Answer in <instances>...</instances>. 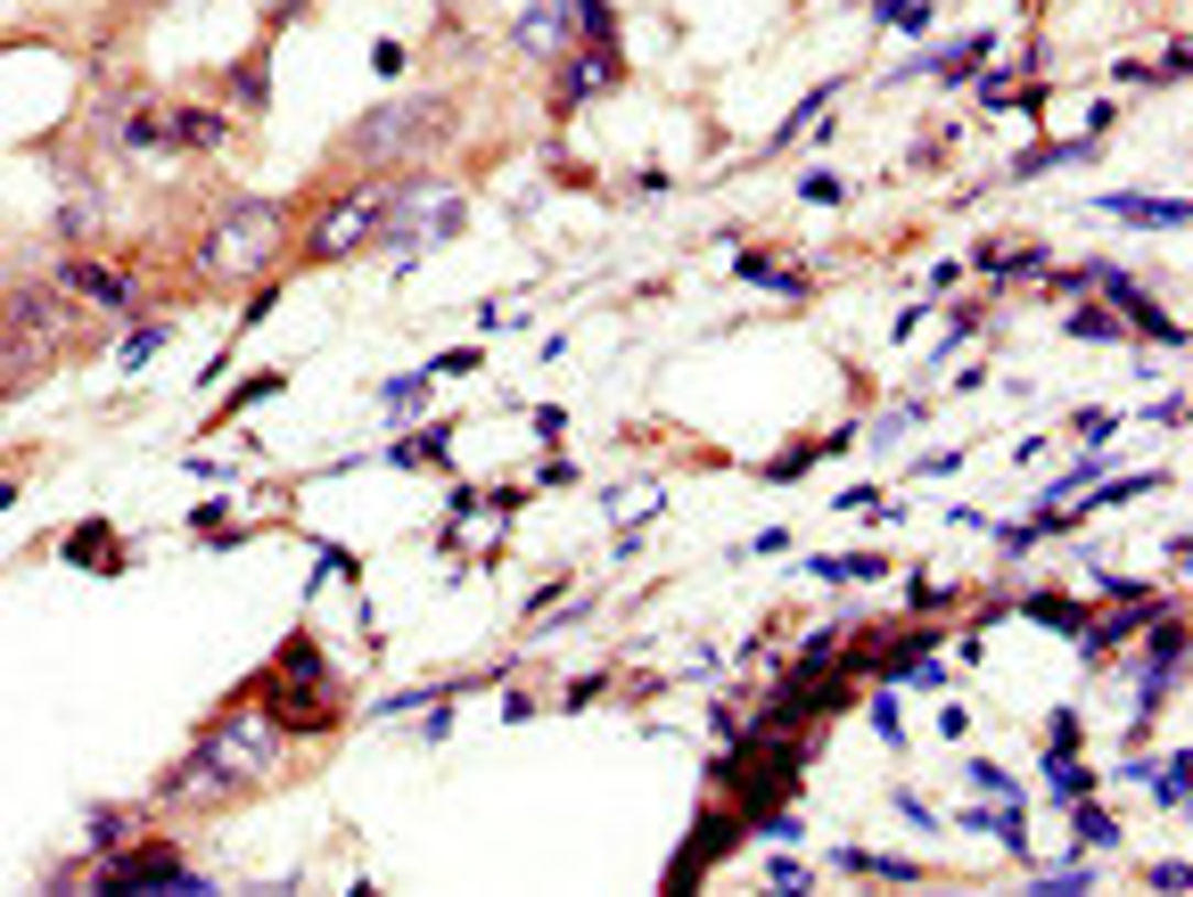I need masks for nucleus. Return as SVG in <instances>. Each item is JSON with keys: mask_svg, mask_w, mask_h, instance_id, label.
<instances>
[{"mask_svg": "<svg viewBox=\"0 0 1193 897\" xmlns=\"http://www.w3.org/2000/svg\"><path fill=\"white\" fill-rule=\"evenodd\" d=\"M272 757H281V716L239 709V716H222L215 733L198 741V757H189V766L165 783V799H231V790L264 783Z\"/></svg>", "mask_w": 1193, "mask_h": 897, "instance_id": "obj_1", "label": "nucleus"}, {"mask_svg": "<svg viewBox=\"0 0 1193 897\" xmlns=\"http://www.w3.org/2000/svg\"><path fill=\"white\" fill-rule=\"evenodd\" d=\"M453 141V99L445 91H412V99H387L354 124V165H412V157H437Z\"/></svg>", "mask_w": 1193, "mask_h": 897, "instance_id": "obj_2", "label": "nucleus"}, {"mask_svg": "<svg viewBox=\"0 0 1193 897\" xmlns=\"http://www.w3.org/2000/svg\"><path fill=\"white\" fill-rule=\"evenodd\" d=\"M281 222H288L281 198H231L198 239V272L206 281H255L272 264V248H281Z\"/></svg>", "mask_w": 1193, "mask_h": 897, "instance_id": "obj_3", "label": "nucleus"}, {"mask_svg": "<svg viewBox=\"0 0 1193 897\" xmlns=\"http://www.w3.org/2000/svg\"><path fill=\"white\" fill-rule=\"evenodd\" d=\"M461 189H395L387 215H379V248L395 255V264H420L428 248H445V239L461 231Z\"/></svg>", "mask_w": 1193, "mask_h": 897, "instance_id": "obj_4", "label": "nucleus"}, {"mask_svg": "<svg viewBox=\"0 0 1193 897\" xmlns=\"http://www.w3.org/2000/svg\"><path fill=\"white\" fill-rule=\"evenodd\" d=\"M387 198H395V189H379V182H371V189H354V198H338L330 215H321V231H314V255H321V264H338V255H354L362 239H379V215H387Z\"/></svg>", "mask_w": 1193, "mask_h": 897, "instance_id": "obj_5", "label": "nucleus"}, {"mask_svg": "<svg viewBox=\"0 0 1193 897\" xmlns=\"http://www.w3.org/2000/svg\"><path fill=\"white\" fill-rule=\"evenodd\" d=\"M733 766H741V807H749V816L782 807V790L799 783V750H757V741H741Z\"/></svg>", "mask_w": 1193, "mask_h": 897, "instance_id": "obj_6", "label": "nucleus"}, {"mask_svg": "<svg viewBox=\"0 0 1193 897\" xmlns=\"http://www.w3.org/2000/svg\"><path fill=\"white\" fill-rule=\"evenodd\" d=\"M1086 281H1095L1103 297H1112V314H1119V321H1136V330H1145L1152 347H1185V330H1178V321H1169L1161 305L1145 297V288H1136V272H1119V264H1095Z\"/></svg>", "mask_w": 1193, "mask_h": 897, "instance_id": "obj_7", "label": "nucleus"}, {"mask_svg": "<svg viewBox=\"0 0 1193 897\" xmlns=\"http://www.w3.org/2000/svg\"><path fill=\"white\" fill-rule=\"evenodd\" d=\"M1178 667H1185V634H1178V617H1161V634H1152V643H1145V659H1136V724H1145V716L1169 700Z\"/></svg>", "mask_w": 1193, "mask_h": 897, "instance_id": "obj_8", "label": "nucleus"}, {"mask_svg": "<svg viewBox=\"0 0 1193 897\" xmlns=\"http://www.w3.org/2000/svg\"><path fill=\"white\" fill-rule=\"evenodd\" d=\"M0 330L33 338V347H58L75 321H66V305L50 297V288H9V297H0Z\"/></svg>", "mask_w": 1193, "mask_h": 897, "instance_id": "obj_9", "label": "nucleus"}, {"mask_svg": "<svg viewBox=\"0 0 1193 897\" xmlns=\"http://www.w3.org/2000/svg\"><path fill=\"white\" fill-rule=\"evenodd\" d=\"M99 889H206L189 865H173V849H124V865L99 873Z\"/></svg>", "mask_w": 1193, "mask_h": 897, "instance_id": "obj_10", "label": "nucleus"}, {"mask_svg": "<svg viewBox=\"0 0 1193 897\" xmlns=\"http://www.w3.org/2000/svg\"><path fill=\"white\" fill-rule=\"evenodd\" d=\"M511 33H518V50L551 58V50H568V33H577V9H568V0H527Z\"/></svg>", "mask_w": 1193, "mask_h": 897, "instance_id": "obj_11", "label": "nucleus"}, {"mask_svg": "<svg viewBox=\"0 0 1193 897\" xmlns=\"http://www.w3.org/2000/svg\"><path fill=\"white\" fill-rule=\"evenodd\" d=\"M1103 215H1119V222H1145V231H1185L1193 222V206L1185 198H1152V189H1112V198H1095Z\"/></svg>", "mask_w": 1193, "mask_h": 897, "instance_id": "obj_12", "label": "nucleus"}, {"mask_svg": "<svg viewBox=\"0 0 1193 897\" xmlns=\"http://www.w3.org/2000/svg\"><path fill=\"white\" fill-rule=\"evenodd\" d=\"M610 83H617V58H610V50H584V58H568V75H560V99L577 108V99L610 91Z\"/></svg>", "mask_w": 1193, "mask_h": 897, "instance_id": "obj_13", "label": "nucleus"}, {"mask_svg": "<svg viewBox=\"0 0 1193 897\" xmlns=\"http://www.w3.org/2000/svg\"><path fill=\"white\" fill-rule=\"evenodd\" d=\"M58 288H66V297L83 288V297H99V305H124L132 297L124 272H99V264H83V255H75V264H58Z\"/></svg>", "mask_w": 1193, "mask_h": 897, "instance_id": "obj_14", "label": "nucleus"}, {"mask_svg": "<svg viewBox=\"0 0 1193 897\" xmlns=\"http://www.w3.org/2000/svg\"><path fill=\"white\" fill-rule=\"evenodd\" d=\"M50 362V347H33V338H17V330H0V395L9 387H25L33 371Z\"/></svg>", "mask_w": 1193, "mask_h": 897, "instance_id": "obj_15", "label": "nucleus"}, {"mask_svg": "<svg viewBox=\"0 0 1193 897\" xmlns=\"http://www.w3.org/2000/svg\"><path fill=\"white\" fill-rule=\"evenodd\" d=\"M832 865H840V873H880V882H922V865H913V856H873V849H840Z\"/></svg>", "mask_w": 1193, "mask_h": 897, "instance_id": "obj_16", "label": "nucleus"}, {"mask_svg": "<svg viewBox=\"0 0 1193 897\" xmlns=\"http://www.w3.org/2000/svg\"><path fill=\"white\" fill-rule=\"evenodd\" d=\"M165 141H182V149H222V116H215V108H182Z\"/></svg>", "mask_w": 1193, "mask_h": 897, "instance_id": "obj_17", "label": "nucleus"}, {"mask_svg": "<svg viewBox=\"0 0 1193 897\" xmlns=\"http://www.w3.org/2000/svg\"><path fill=\"white\" fill-rule=\"evenodd\" d=\"M1021 610L1037 617V626H1062V634H1086V610H1079V601H1070V593H1029Z\"/></svg>", "mask_w": 1193, "mask_h": 897, "instance_id": "obj_18", "label": "nucleus"}, {"mask_svg": "<svg viewBox=\"0 0 1193 897\" xmlns=\"http://www.w3.org/2000/svg\"><path fill=\"white\" fill-rule=\"evenodd\" d=\"M988 50H996V33H972V42H955V50H930V66H939L946 83H963L979 58H988Z\"/></svg>", "mask_w": 1193, "mask_h": 897, "instance_id": "obj_19", "label": "nucleus"}, {"mask_svg": "<svg viewBox=\"0 0 1193 897\" xmlns=\"http://www.w3.org/2000/svg\"><path fill=\"white\" fill-rule=\"evenodd\" d=\"M1037 264H1046L1037 248H979V272H988V281H1029Z\"/></svg>", "mask_w": 1193, "mask_h": 897, "instance_id": "obj_20", "label": "nucleus"}, {"mask_svg": "<svg viewBox=\"0 0 1193 897\" xmlns=\"http://www.w3.org/2000/svg\"><path fill=\"white\" fill-rule=\"evenodd\" d=\"M379 404H387V420H420L428 379H387V387H379Z\"/></svg>", "mask_w": 1193, "mask_h": 897, "instance_id": "obj_21", "label": "nucleus"}, {"mask_svg": "<svg viewBox=\"0 0 1193 897\" xmlns=\"http://www.w3.org/2000/svg\"><path fill=\"white\" fill-rule=\"evenodd\" d=\"M1062 330H1070V338H1128V321H1119L1112 305H1079V314H1070Z\"/></svg>", "mask_w": 1193, "mask_h": 897, "instance_id": "obj_22", "label": "nucleus"}, {"mask_svg": "<svg viewBox=\"0 0 1193 897\" xmlns=\"http://www.w3.org/2000/svg\"><path fill=\"white\" fill-rule=\"evenodd\" d=\"M1046 783H1053V799H1062V807H1070V799H1086V790H1095V783H1086V766H1070L1062 750H1046Z\"/></svg>", "mask_w": 1193, "mask_h": 897, "instance_id": "obj_23", "label": "nucleus"}, {"mask_svg": "<svg viewBox=\"0 0 1193 897\" xmlns=\"http://www.w3.org/2000/svg\"><path fill=\"white\" fill-rule=\"evenodd\" d=\"M733 272H741V281H757V288H774V297H799V288H807V281H799V272H774V264H766V255H741V264H733Z\"/></svg>", "mask_w": 1193, "mask_h": 897, "instance_id": "obj_24", "label": "nucleus"}, {"mask_svg": "<svg viewBox=\"0 0 1193 897\" xmlns=\"http://www.w3.org/2000/svg\"><path fill=\"white\" fill-rule=\"evenodd\" d=\"M1185 783H1193V766H1185V757H1169V766L1152 774V799H1161V807H1185Z\"/></svg>", "mask_w": 1193, "mask_h": 897, "instance_id": "obj_25", "label": "nucleus"}, {"mask_svg": "<svg viewBox=\"0 0 1193 897\" xmlns=\"http://www.w3.org/2000/svg\"><path fill=\"white\" fill-rule=\"evenodd\" d=\"M823 108H832V91H807V99H799V108H790V124H782V132H774V141H799V132H807V124H823Z\"/></svg>", "mask_w": 1193, "mask_h": 897, "instance_id": "obj_26", "label": "nucleus"}, {"mask_svg": "<svg viewBox=\"0 0 1193 897\" xmlns=\"http://www.w3.org/2000/svg\"><path fill=\"white\" fill-rule=\"evenodd\" d=\"M91 222H99V206H91V189H75V198H66V206H58V231H66V239H83V231H91Z\"/></svg>", "mask_w": 1193, "mask_h": 897, "instance_id": "obj_27", "label": "nucleus"}, {"mask_svg": "<svg viewBox=\"0 0 1193 897\" xmlns=\"http://www.w3.org/2000/svg\"><path fill=\"white\" fill-rule=\"evenodd\" d=\"M972 790H988V799H1021V783H1013L1005 766H972Z\"/></svg>", "mask_w": 1193, "mask_h": 897, "instance_id": "obj_28", "label": "nucleus"}, {"mask_svg": "<svg viewBox=\"0 0 1193 897\" xmlns=\"http://www.w3.org/2000/svg\"><path fill=\"white\" fill-rule=\"evenodd\" d=\"M1070 807H1079V799H1070ZM1079 840H1086V849H1112V816H1095V807H1079Z\"/></svg>", "mask_w": 1193, "mask_h": 897, "instance_id": "obj_29", "label": "nucleus"}, {"mask_svg": "<svg viewBox=\"0 0 1193 897\" xmlns=\"http://www.w3.org/2000/svg\"><path fill=\"white\" fill-rule=\"evenodd\" d=\"M124 149H165V124H157V116H132V124H124Z\"/></svg>", "mask_w": 1193, "mask_h": 897, "instance_id": "obj_30", "label": "nucleus"}, {"mask_svg": "<svg viewBox=\"0 0 1193 897\" xmlns=\"http://www.w3.org/2000/svg\"><path fill=\"white\" fill-rule=\"evenodd\" d=\"M873 733H880V741H889V750H897V741H906V724H897V700H889V692H880V700H873Z\"/></svg>", "mask_w": 1193, "mask_h": 897, "instance_id": "obj_31", "label": "nucleus"}, {"mask_svg": "<svg viewBox=\"0 0 1193 897\" xmlns=\"http://www.w3.org/2000/svg\"><path fill=\"white\" fill-rule=\"evenodd\" d=\"M799 198H807V206H840V182H832V174H807Z\"/></svg>", "mask_w": 1193, "mask_h": 897, "instance_id": "obj_32", "label": "nucleus"}, {"mask_svg": "<svg viewBox=\"0 0 1193 897\" xmlns=\"http://www.w3.org/2000/svg\"><path fill=\"white\" fill-rule=\"evenodd\" d=\"M1037 889H1095V873L1070 865V873H1037Z\"/></svg>", "mask_w": 1193, "mask_h": 897, "instance_id": "obj_33", "label": "nucleus"}, {"mask_svg": "<svg viewBox=\"0 0 1193 897\" xmlns=\"http://www.w3.org/2000/svg\"><path fill=\"white\" fill-rule=\"evenodd\" d=\"M955 470H963V453H922L913 461V478H955Z\"/></svg>", "mask_w": 1193, "mask_h": 897, "instance_id": "obj_34", "label": "nucleus"}, {"mask_svg": "<svg viewBox=\"0 0 1193 897\" xmlns=\"http://www.w3.org/2000/svg\"><path fill=\"white\" fill-rule=\"evenodd\" d=\"M766 882H774V889H807V865H790V856H774V865H766Z\"/></svg>", "mask_w": 1193, "mask_h": 897, "instance_id": "obj_35", "label": "nucleus"}, {"mask_svg": "<svg viewBox=\"0 0 1193 897\" xmlns=\"http://www.w3.org/2000/svg\"><path fill=\"white\" fill-rule=\"evenodd\" d=\"M66 551H75V560H99V568H116V551H108V536H75V544H66Z\"/></svg>", "mask_w": 1193, "mask_h": 897, "instance_id": "obj_36", "label": "nucleus"}, {"mask_svg": "<svg viewBox=\"0 0 1193 897\" xmlns=\"http://www.w3.org/2000/svg\"><path fill=\"white\" fill-rule=\"evenodd\" d=\"M157 347H165V330H132V338H124V362H149Z\"/></svg>", "mask_w": 1193, "mask_h": 897, "instance_id": "obj_37", "label": "nucleus"}, {"mask_svg": "<svg viewBox=\"0 0 1193 897\" xmlns=\"http://www.w3.org/2000/svg\"><path fill=\"white\" fill-rule=\"evenodd\" d=\"M1046 750H1062V757H1070V750H1079V716H1070V709H1062V716H1053V741H1046Z\"/></svg>", "mask_w": 1193, "mask_h": 897, "instance_id": "obj_38", "label": "nucleus"}, {"mask_svg": "<svg viewBox=\"0 0 1193 897\" xmlns=\"http://www.w3.org/2000/svg\"><path fill=\"white\" fill-rule=\"evenodd\" d=\"M897 9H906V0H873V17H880V25H889V17H897Z\"/></svg>", "mask_w": 1193, "mask_h": 897, "instance_id": "obj_39", "label": "nucleus"}]
</instances>
